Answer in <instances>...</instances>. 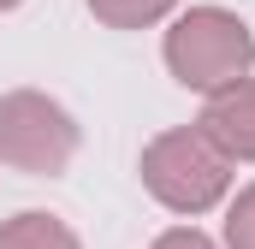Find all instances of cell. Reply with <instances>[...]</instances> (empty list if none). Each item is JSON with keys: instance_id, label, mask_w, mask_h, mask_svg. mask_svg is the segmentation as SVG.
I'll list each match as a JSON object with an SVG mask.
<instances>
[{"instance_id": "obj_1", "label": "cell", "mask_w": 255, "mask_h": 249, "mask_svg": "<svg viewBox=\"0 0 255 249\" xmlns=\"http://www.w3.org/2000/svg\"><path fill=\"white\" fill-rule=\"evenodd\" d=\"M255 65V36L250 24L226 6H190L184 18H172L166 30V71L196 89V95H220L232 83H244Z\"/></svg>"}, {"instance_id": "obj_2", "label": "cell", "mask_w": 255, "mask_h": 249, "mask_svg": "<svg viewBox=\"0 0 255 249\" xmlns=\"http://www.w3.org/2000/svg\"><path fill=\"white\" fill-rule=\"evenodd\" d=\"M142 190L172 208V214H208L226 202L232 190V160L196 130V124H178V130H160L148 148H142Z\"/></svg>"}, {"instance_id": "obj_3", "label": "cell", "mask_w": 255, "mask_h": 249, "mask_svg": "<svg viewBox=\"0 0 255 249\" xmlns=\"http://www.w3.org/2000/svg\"><path fill=\"white\" fill-rule=\"evenodd\" d=\"M77 154V119L42 89H12L0 95V166L54 178Z\"/></svg>"}, {"instance_id": "obj_4", "label": "cell", "mask_w": 255, "mask_h": 249, "mask_svg": "<svg viewBox=\"0 0 255 249\" xmlns=\"http://www.w3.org/2000/svg\"><path fill=\"white\" fill-rule=\"evenodd\" d=\"M196 130H202L226 160H255V71L244 77V83L208 95V107H202Z\"/></svg>"}, {"instance_id": "obj_5", "label": "cell", "mask_w": 255, "mask_h": 249, "mask_svg": "<svg viewBox=\"0 0 255 249\" xmlns=\"http://www.w3.org/2000/svg\"><path fill=\"white\" fill-rule=\"evenodd\" d=\"M0 249H83V244H77V232L65 226L60 214L30 208V214H12L0 226Z\"/></svg>"}, {"instance_id": "obj_6", "label": "cell", "mask_w": 255, "mask_h": 249, "mask_svg": "<svg viewBox=\"0 0 255 249\" xmlns=\"http://www.w3.org/2000/svg\"><path fill=\"white\" fill-rule=\"evenodd\" d=\"M178 0H89V12L107 24V30H148L172 12Z\"/></svg>"}, {"instance_id": "obj_7", "label": "cell", "mask_w": 255, "mask_h": 249, "mask_svg": "<svg viewBox=\"0 0 255 249\" xmlns=\"http://www.w3.org/2000/svg\"><path fill=\"white\" fill-rule=\"evenodd\" d=\"M226 249H255V184L226 208Z\"/></svg>"}, {"instance_id": "obj_8", "label": "cell", "mask_w": 255, "mask_h": 249, "mask_svg": "<svg viewBox=\"0 0 255 249\" xmlns=\"http://www.w3.org/2000/svg\"><path fill=\"white\" fill-rule=\"evenodd\" d=\"M148 249H214V238H202L196 226H172V232H160Z\"/></svg>"}, {"instance_id": "obj_9", "label": "cell", "mask_w": 255, "mask_h": 249, "mask_svg": "<svg viewBox=\"0 0 255 249\" xmlns=\"http://www.w3.org/2000/svg\"><path fill=\"white\" fill-rule=\"evenodd\" d=\"M12 6H24V0H0V12H12Z\"/></svg>"}]
</instances>
